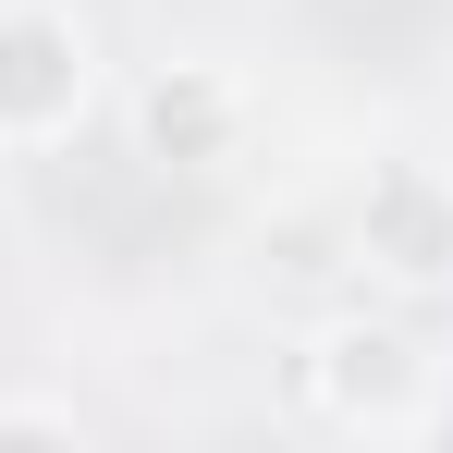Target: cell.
Returning <instances> with one entry per match:
<instances>
[{
	"mask_svg": "<svg viewBox=\"0 0 453 453\" xmlns=\"http://www.w3.org/2000/svg\"><path fill=\"white\" fill-rule=\"evenodd\" d=\"M98 98V50L62 0H0V148H62Z\"/></svg>",
	"mask_w": 453,
	"mask_h": 453,
	"instance_id": "1",
	"label": "cell"
},
{
	"mask_svg": "<svg viewBox=\"0 0 453 453\" xmlns=\"http://www.w3.org/2000/svg\"><path fill=\"white\" fill-rule=\"evenodd\" d=\"M306 392L331 429H429V356L404 331H368V319H343L306 356Z\"/></svg>",
	"mask_w": 453,
	"mask_h": 453,
	"instance_id": "2",
	"label": "cell"
},
{
	"mask_svg": "<svg viewBox=\"0 0 453 453\" xmlns=\"http://www.w3.org/2000/svg\"><path fill=\"white\" fill-rule=\"evenodd\" d=\"M356 257L392 270V282H453V172H429V159L368 172V196H356Z\"/></svg>",
	"mask_w": 453,
	"mask_h": 453,
	"instance_id": "3",
	"label": "cell"
},
{
	"mask_svg": "<svg viewBox=\"0 0 453 453\" xmlns=\"http://www.w3.org/2000/svg\"><path fill=\"white\" fill-rule=\"evenodd\" d=\"M135 135H148V159H172V172H221V159L245 148V86L209 74V62H172V74L135 86Z\"/></svg>",
	"mask_w": 453,
	"mask_h": 453,
	"instance_id": "4",
	"label": "cell"
},
{
	"mask_svg": "<svg viewBox=\"0 0 453 453\" xmlns=\"http://www.w3.org/2000/svg\"><path fill=\"white\" fill-rule=\"evenodd\" d=\"M0 441H74V404H0Z\"/></svg>",
	"mask_w": 453,
	"mask_h": 453,
	"instance_id": "5",
	"label": "cell"
}]
</instances>
